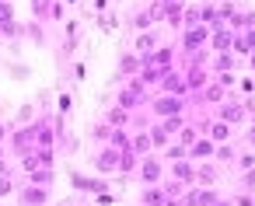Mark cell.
I'll use <instances>...</instances> for the list:
<instances>
[{"label":"cell","instance_id":"obj_1","mask_svg":"<svg viewBox=\"0 0 255 206\" xmlns=\"http://www.w3.org/2000/svg\"><path fill=\"white\" fill-rule=\"evenodd\" d=\"M189 108V98H182V95H150V102H147V112H150V119H168V115H182Z\"/></svg>","mask_w":255,"mask_h":206},{"label":"cell","instance_id":"obj_2","mask_svg":"<svg viewBox=\"0 0 255 206\" xmlns=\"http://www.w3.org/2000/svg\"><path fill=\"white\" fill-rule=\"evenodd\" d=\"M147 102H150V88H143L136 77H129V81L119 88V95H116V105L126 108V112H136V108H143Z\"/></svg>","mask_w":255,"mask_h":206},{"label":"cell","instance_id":"obj_3","mask_svg":"<svg viewBox=\"0 0 255 206\" xmlns=\"http://www.w3.org/2000/svg\"><path fill=\"white\" fill-rule=\"evenodd\" d=\"M119 164H123V150H119V147H112V143L98 147V154H95V161H91L95 175H102V178L119 175Z\"/></svg>","mask_w":255,"mask_h":206},{"label":"cell","instance_id":"obj_4","mask_svg":"<svg viewBox=\"0 0 255 206\" xmlns=\"http://www.w3.org/2000/svg\"><path fill=\"white\" fill-rule=\"evenodd\" d=\"M217 119H224V122H231V126H241V122L252 119V112H248V105H245L241 95H227V102L217 108Z\"/></svg>","mask_w":255,"mask_h":206},{"label":"cell","instance_id":"obj_5","mask_svg":"<svg viewBox=\"0 0 255 206\" xmlns=\"http://www.w3.org/2000/svg\"><path fill=\"white\" fill-rule=\"evenodd\" d=\"M206 46H210V28L206 25L182 28V39H178V49L182 53H206Z\"/></svg>","mask_w":255,"mask_h":206},{"label":"cell","instance_id":"obj_6","mask_svg":"<svg viewBox=\"0 0 255 206\" xmlns=\"http://www.w3.org/2000/svg\"><path fill=\"white\" fill-rule=\"evenodd\" d=\"M140 185H161L164 182V164H161V154H147L143 161H140V168H136V175H133Z\"/></svg>","mask_w":255,"mask_h":206},{"label":"cell","instance_id":"obj_7","mask_svg":"<svg viewBox=\"0 0 255 206\" xmlns=\"http://www.w3.org/2000/svg\"><path fill=\"white\" fill-rule=\"evenodd\" d=\"M70 189L81 192V196H98V192L109 189V182H105L102 175H84V171H74V168H70Z\"/></svg>","mask_w":255,"mask_h":206},{"label":"cell","instance_id":"obj_8","mask_svg":"<svg viewBox=\"0 0 255 206\" xmlns=\"http://www.w3.org/2000/svg\"><path fill=\"white\" fill-rule=\"evenodd\" d=\"M49 199H53V189H46V185L25 182L18 189V206H49Z\"/></svg>","mask_w":255,"mask_h":206},{"label":"cell","instance_id":"obj_9","mask_svg":"<svg viewBox=\"0 0 255 206\" xmlns=\"http://www.w3.org/2000/svg\"><path fill=\"white\" fill-rule=\"evenodd\" d=\"M227 95H234V91H224L217 81H210L203 91H196V95H189V102L192 105H213V108H220L224 102H227Z\"/></svg>","mask_w":255,"mask_h":206},{"label":"cell","instance_id":"obj_10","mask_svg":"<svg viewBox=\"0 0 255 206\" xmlns=\"http://www.w3.org/2000/svg\"><path fill=\"white\" fill-rule=\"evenodd\" d=\"M217 199H220V192H217L213 185H189L185 196H182L185 206H213Z\"/></svg>","mask_w":255,"mask_h":206},{"label":"cell","instance_id":"obj_11","mask_svg":"<svg viewBox=\"0 0 255 206\" xmlns=\"http://www.w3.org/2000/svg\"><path fill=\"white\" fill-rule=\"evenodd\" d=\"M7 143H11V150L21 157V154H28V150H35V129H32V122L28 126H18L11 136H7Z\"/></svg>","mask_w":255,"mask_h":206},{"label":"cell","instance_id":"obj_12","mask_svg":"<svg viewBox=\"0 0 255 206\" xmlns=\"http://www.w3.org/2000/svg\"><path fill=\"white\" fill-rule=\"evenodd\" d=\"M203 126V136H210L213 143H231L234 140V126L224 122V119H210V122H199Z\"/></svg>","mask_w":255,"mask_h":206},{"label":"cell","instance_id":"obj_13","mask_svg":"<svg viewBox=\"0 0 255 206\" xmlns=\"http://www.w3.org/2000/svg\"><path fill=\"white\" fill-rule=\"evenodd\" d=\"M213 81V74H210V67L206 63H196V67H185V84H189V95H196V91H203L206 84Z\"/></svg>","mask_w":255,"mask_h":206},{"label":"cell","instance_id":"obj_14","mask_svg":"<svg viewBox=\"0 0 255 206\" xmlns=\"http://www.w3.org/2000/svg\"><path fill=\"white\" fill-rule=\"evenodd\" d=\"M157 46H161V35H157V28H150V32H140V35H136V42H133V53L143 60V56H150Z\"/></svg>","mask_w":255,"mask_h":206},{"label":"cell","instance_id":"obj_15","mask_svg":"<svg viewBox=\"0 0 255 206\" xmlns=\"http://www.w3.org/2000/svg\"><path fill=\"white\" fill-rule=\"evenodd\" d=\"M227 28H231L234 35H245V32H252V28H255V11H245V7H238V11H234V18L227 21Z\"/></svg>","mask_w":255,"mask_h":206},{"label":"cell","instance_id":"obj_16","mask_svg":"<svg viewBox=\"0 0 255 206\" xmlns=\"http://www.w3.org/2000/svg\"><path fill=\"white\" fill-rule=\"evenodd\" d=\"M231 42H234V32L231 28H217V32H210L206 53H231Z\"/></svg>","mask_w":255,"mask_h":206},{"label":"cell","instance_id":"obj_17","mask_svg":"<svg viewBox=\"0 0 255 206\" xmlns=\"http://www.w3.org/2000/svg\"><path fill=\"white\" fill-rule=\"evenodd\" d=\"M140 70H143V60H140L133 49L119 56V77H126V81H129V77H140Z\"/></svg>","mask_w":255,"mask_h":206},{"label":"cell","instance_id":"obj_18","mask_svg":"<svg viewBox=\"0 0 255 206\" xmlns=\"http://www.w3.org/2000/svg\"><path fill=\"white\" fill-rule=\"evenodd\" d=\"M213 154H217V143H213L210 136H199V140L189 147V161H196V164H199V161H210Z\"/></svg>","mask_w":255,"mask_h":206},{"label":"cell","instance_id":"obj_19","mask_svg":"<svg viewBox=\"0 0 255 206\" xmlns=\"http://www.w3.org/2000/svg\"><path fill=\"white\" fill-rule=\"evenodd\" d=\"M171 178H178L185 185H196V161H189V157L171 161Z\"/></svg>","mask_w":255,"mask_h":206},{"label":"cell","instance_id":"obj_20","mask_svg":"<svg viewBox=\"0 0 255 206\" xmlns=\"http://www.w3.org/2000/svg\"><path fill=\"white\" fill-rule=\"evenodd\" d=\"M129 150H133V154H140V157H147V154H154V143H150V133H147V129H133V136H129Z\"/></svg>","mask_w":255,"mask_h":206},{"label":"cell","instance_id":"obj_21","mask_svg":"<svg viewBox=\"0 0 255 206\" xmlns=\"http://www.w3.org/2000/svg\"><path fill=\"white\" fill-rule=\"evenodd\" d=\"M168 203V192L161 185H143L140 189V206H164Z\"/></svg>","mask_w":255,"mask_h":206},{"label":"cell","instance_id":"obj_22","mask_svg":"<svg viewBox=\"0 0 255 206\" xmlns=\"http://www.w3.org/2000/svg\"><path fill=\"white\" fill-rule=\"evenodd\" d=\"M112 129H129V112L126 108H119V105H109V112L102 115Z\"/></svg>","mask_w":255,"mask_h":206},{"label":"cell","instance_id":"obj_23","mask_svg":"<svg viewBox=\"0 0 255 206\" xmlns=\"http://www.w3.org/2000/svg\"><path fill=\"white\" fill-rule=\"evenodd\" d=\"M25 182H32V185H46V189H53V182H56V171L53 168H35V171H28V178Z\"/></svg>","mask_w":255,"mask_h":206},{"label":"cell","instance_id":"obj_24","mask_svg":"<svg viewBox=\"0 0 255 206\" xmlns=\"http://www.w3.org/2000/svg\"><path fill=\"white\" fill-rule=\"evenodd\" d=\"M199 136H203V126H196V122H185V126H182V133H178V143L189 150V147H192Z\"/></svg>","mask_w":255,"mask_h":206},{"label":"cell","instance_id":"obj_25","mask_svg":"<svg viewBox=\"0 0 255 206\" xmlns=\"http://www.w3.org/2000/svg\"><path fill=\"white\" fill-rule=\"evenodd\" d=\"M147 133H150V143H154V154H161V150H164V147L171 143V136H168V133L161 129V122H154V126H150Z\"/></svg>","mask_w":255,"mask_h":206},{"label":"cell","instance_id":"obj_26","mask_svg":"<svg viewBox=\"0 0 255 206\" xmlns=\"http://www.w3.org/2000/svg\"><path fill=\"white\" fill-rule=\"evenodd\" d=\"M213 182H217V168L206 164V161H199L196 164V185H213Z\"/></svg>","mask_w":255,"mask_h":206},{"label":"cell","instance_id":"obj_27","mask_svg":"<svg viewBox=\"0 0 255 206\" xmlns=\"http://www.w3.org/2000/svg\"><path fill=\"white\" fill-rule=\"evenodd\" d=\"M161 122V129L168 133V136H178L182 133V126H185V112L182 115H168V119H157Z\"/></svg>","mask_w":255,"mask_h":206},{"label":"cell","instance_id":"obj_28","mask_svg":"<svg viewBox=\"0 0 255 206\" xmlns=\"http://www.w3.org/2000/svg\"><path fill=\"white\" fill-rule=\"evenodd\" d=\"M91 140H95V143H102V147H105V143H109V140H112V126H109V122H105V119H98V122H95V126H91Z\"/></svg>","mask_w":255,"mask_h":206},{"label":"cell","instance_id":"obj_29","mask_svg":"<svg viewBox=\"0 0 255 206\" xmlns=\"http://www.w3.org/2000/svg\"><path fill=\"white\" fill-rule=\"evenodd\" d=\"M11 192H18V178H14V171H0V199H7Z\"/></svg>","mask_w":255,"mask_h":206},{"label":"cell","instance_id":"obj_30","mask_svg":"<svg viewBox=\"0 0 255 206\" xmlns=\"http://www.w3.org/2000/svg\"><path fill=\"white\" fill-rule=\"evenodd\" d=\"M70 112H74V95L63 88V91H60V98H56V115H60V119H67Z\"/></svg>","mask_w":255,"mask_h":206},{"label":"cell","instance_id":"obj_31","mask_svg":"<svg viewBox=\"0 0 255 206\" xmlns=\"http://www.w3.org/2000/svg\"><path fill=\"white\" fill-rule=\"evenodd\" d=\"M234 157H238V147H231V143H217V154H213V161L234 164Z\"/></svg>","mask_w":255,"mask_h":206},{"label":"cell","instance_id":"obj_32","mask_svg":"<svg viewBox=\"0 0 255 206\" xmlns=\"http://www.w3.org/2000/svg\"><path fill=\"white\" fill-rule=\"evenodd\" d=\"M161 189L168 192V199H175V196H185V189H189V185H185V182H178V178H164V182H161Z\"/></svg>","mask_w":255,"mask_h":206},{"label":"cell","instance_id":"obj_33","mask_svg":"<svg viewBox=\"0 0 255 206\" xmlns=\"http://www.w3.org/2000/svg\"><path fill=\"white\" fill-rule=\"evenodd\" d=\"M35 119H39L35 105H21V108H18V115H14V122H18V126H28V122H35Z\"/></svg>","mask_w":255,"mask_h":206},{"label":"cell","instance_id":"obj_34","mask_svg":"<svg viewBox=\"0 0 255 206\" xmlns=\"http://www.w3.org/2000/svg\"><path fill=\"white\" fill-rule=\"evenodd\" d=\"M129 136H133V129H112V147H119V150H126L129 147Z\"/></svg>","mask_w":255,"mask_h":206},{"label":"cell","instance_id":"obj_35","mask_svg":"<svg viewBox=\"0 0 255 206\" xmlns=\"http://www.w3.org/2000/svg\"><path fill=\"white\" fill-rule=\"evenodd\" d=\"M234 164H238L241 171H252V168H255V150H238Z\"/></svg>","mask_w":255,"mask_h":206},{"label":"cell","instance_id":"obj_36","mask_svg":"<svg viewBox=\"0 0 255 206\" xmlns=\"http://www.w3.org/2000/svg\"><path fill=\"white\" fill-rule=\"evenodd\" d=\"M63 11H67V4H63V0H49L46 18H49V21H63Z\"/></svg>","mask_w":255,"mask_h":206},{"label":"cell","instance_id":"obj_37","mask_svg":"<svg viewBox=\"0 0 255 206\" xmlns=\"http://www.w3.org/2000/svg\"><path fill=\"white\" fill-rule=\"evenodd\" d=\"M182 21H185L182 28H192V25H203V21H199V4H185V18H182Z\"/></svg>","mask_w":255,"mask_h":206},{"label":"cell","instance_id":"obj_38","mask_svg":"<svg viewBox=\"0 0 255 206\" xmlns=\"http://www.w3.org/2000/svg\"><path fill=\"white\" fill-rule=\"evenodd\" d=\"M98 28H102L105 35H109V32H116V28H119V14H112V11H109V14H102V18H98Z\"/></svg>","mask_w":255,"mask_h":206},{"label":"cell","instance_id":"obj_39","mask_svg":"<svg viewBox=\"0 0 255 206\" xmlns=\"http://www.w3.org/2000/svg\"><path fill=\"white\" fill-rule=\"evenodd\" d=\"M213 81H217L224 91H234V84H238V74H234V70H227V74H213Z\"/></svg>","mask_w":255,"mask_h":206},{"label":"cell","instance_id":"obj_40","mask_svg":"<svg viewBox=\"0 0 255 206\" xmlns=\"http://www.w3.org/2000/svg\"><path fill=\"white\" fill-rule=\"evenodd\" d=\"M70 74H74V81H88V63H84V60H74Z\"/></svg>","mask_w":255,"mask_h":206},{"label":"cell","instance_id":"obj_41","mask_svg":"<svg viewBox=\"0 0 255 206\" xmlns=\"http://www.w3.org/2000/svg\"><path fill=\"white\" fill-rule=\"evenodd\" d=\"M234 206H255V192H245V189H241V192L234 196Z\"/></svg>","mask_w":255,"mask_h":206},{"label":"cell","instance_id":"obj_42","mask_svg":"<svg viewBox=\"0 0 255 206\" xmlns=\"http://www.w3.org/2000/svg\"><path fill=\"white\" fill-rule=\"evenodd\" d=\"M241 189L245 192H255V168L252 171H241Z\"/></svg>","mask_w":255,"mask_h":206},{"label":"cell","instance_id":"obj_43","mask_svg":"<svg viewBox=\"0 0 255 206\" xmlns=\"http://www.w3.org/2000/svg\"><path fill=\"white\" fill-rule=\"evenodd\" d=\"M63 32H67V39H77V35H81V21H77V18H70V21L63 25Z\"/></svg>","mask_w":255,"mask_h":206},{"label":"cell","instance_id":"obj_44","mask_svg":"<svg viewBox=\"0 0 255 206\" xmlns=\"http://www.w3.org/2000/svg\"><path fill=\"white\" fill-rule=\"evenodd\" d=\"M95 203H98V206H112V203H116V192H112V189H105V192H98V196H95Z\"/></svg>","mask_w":255,"mask_h":206},{"label":"cell","instance_id":"obj_45","mask_svg":"<svg viewBox=\"0 0 255 206\" xmlns=\"http://www.w3.org/2000/svg\"><path fill=\"white\" fill-rule=\"evenodd\" d=\"M91 4H95V11H98V18H102V14H109V7H112V0H91Z\"/></svg>","mask_w":255,"mask_h":206},{"label":"cell","instance_id":"obj_46","mask_svg":"<svg viewBox=\"0 0 255 206\" xmlns=\"http://www.w3.org/2000/svg\"><path fill=\"white\" fill-rule=\"evenodd\" d=\"M0 171H14V168L7 164V150H4V143H0Z\"/></svg>","mask_w":255,"mask_h":206},{"label":"cell","instance_id":"obj_47","mask_svg":"<svg viewBox=\"0 0 255 206\" xmlns=\"http://www.w3.org/2000/svg\"><path fill=\"white\" fill-rule=\"evenodd\" d=\"M7 136H11V129H7L4 122H0V143H7Z\"/></svg>","mask_w":255,"mask_h":206},{"label":"cell","instance_id":"obj_48","mask_svg":"<svg viewBox=\"0 0 255 206\" xmlns=\"http://www.w3.org/2000/svg\"><path fill=\"white\" fill-rule=\"evenodd\" d=\"M213 206H234V199H224V196H220V199H217Z\"/></svg>","mask_w":255,"mask_h":206},{"label":"cell","instance_id":"obj_49","mask_svg":"<svg viewBox=\"0 0 255 206\" xmlns=\"http://www.w3.org/2000/svg\"><path fill=\"white\" fill-rule=\"evenodd\" d=\"M63 4H67V7H77V4H81V0H63Z\"/></svg>","mask_w":255,"mask_h":206},{"label":"cell","instance_id":"obj_50","mask_svg":"<svg viewBox=\"0 0 255 206\" xmlns=\"http://www.w3.org/2000/svg\"><path fill=\"white\" fill-rule=\"evenodd\" d=\"M252 70H255V53H252Z\"/></svg>","mask_w":255,"mask_h":206},{"label":"cell","instance_id":"obj_51","mask_svg":"<svg viewBox=\"0 0 255 206\" xmlns=\"http://www.w3.org/2000/svg\"><path fill=\"white\" fill-rule=\"evenodd\" d=\"M77 206H91V203H77Z\"/></svg>","mask_w":255,"mask_h":206},{"label":"cell","instance_id":"obj_52","mask_svg":"<svg viewBox=\"0 0 255 206\" xmlns=\"http://www.w3.org/2000/svg\"><path fill=\"white\" fill-rule=\"evenodd\" d=\"M0 39H4V32H0Z\"/></svg>","mask_w":255,"mask_h":206},{"label":"cell","instance_id":"obj_53","mask_svg":"<svg viewBox=\"0 0 255 206\" xmlns=\"http://www.w3.org/2000/svg\"><path fill=\"white\" fill-rule=\"evenodd\" d=\"M252 81H255V74H252Z\"/></svg>","mask_w":255,"mask_h":206}]
</instances>
